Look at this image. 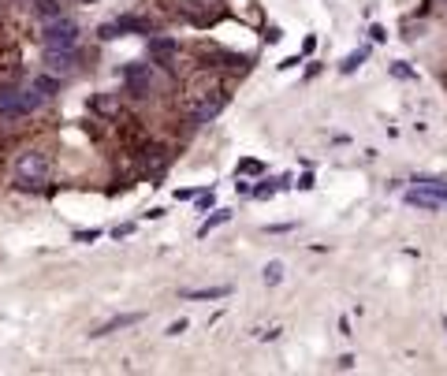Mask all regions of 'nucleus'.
I'll return each instance as SVG.
<instances>
[{
	"label": "nucleus",
	"mask_w": 447,
	"mask_h": 376,
	"mask_svg": "<svg viewBox=\"0 0 447 376\" xmlns=\"http://www.w3.org/2000/svg\"><path fill=\"white\" fill-rule=\"evenodd\" d=\"M232 295V287L220 283V287H198V291H183V298H190V302H213V298H227Z\"/></svg>",
	"instance_id": "nucleus-11"
},
{
	"label": "nucleus",
	"mask_w": 447,
	"mask_h": 376,
	"mask_svg": "<svg viewBox=\"0 0 447 376\" xmlns=\"http://www.w3.org/2000/svg\"><path fill=\"white\" fill-rule=\"evenodd\" d=\"M49 171H52L49 157H45V153H38V149H26V153L15 160V182H19L23 190L41 187V182L49 179Z\"/></svg>",
	"instance_id": "nucleus-1"
},
{
	"label": "nucleus",
	"mask_w": 447,
	"mask_h": 376,
	"mask_svg": "<svg viewBox=\"0 0 447 376\" xmlns=\"http://www.w3.org/2000/svg\"><path fill=\"white\" fill-rule=\"evenodd\" d=\"M291 228H294V224H272L268 231H272V235H283V231H291Z\"/></svg>",
	"instance_id": "nucleus-29"
},
{
	"label": "nucleus",
	"mask_w": 447,
	"mask_h": 376,
	"mask_svg": "<svg viewBox=\"0 0 447 376\" xmlns=\"http://www.w3.org/2000/svg\"><path fill=\"white\" fill-rule=\"evenodd\" d=\"M97 38H101V41H116L119 38V26L116 23H105L101 30H97Z\"/></svg>",
	"instance_id": "nucleus-20"
},
{
	"label": "nucleus",
	"mask_w": 447,
	"mask_h": 376,
	"mask_svg": "<svg viewBox=\"0 0 447 376\" xmlns=\"http://www.w3.org/2000/svg\"><path fill=\"white\" fill-rule=\"evenodd\" d=\"M149 56L153 60H176L179 56V45L165 34H149Z\"/></svg>",
	"instance_id": "nucleus-8"
},
{
	"label": "nucleus",
	"mask_w": 447,
	"mask_h": 376,
	"mask_svg": "<svg viewBox=\"0 0 447 376\" xmlns=\"http://www.w3.org/2000/svg\"><path fill=\"white\" fill-rule=\"evenodd\" d=\"M119 79H123V86H127L130 93L146 97L149 86H153V68H149V63H127V68L119 71Z\"/></svg>",
	"instance_id": "nucleus-3"
},
{
	"label": "nucleus",
	"mask_w": 447,
	"mask_h": 376,
	"mask_svg": "<svg viewBox=\"0 0 447 376\" xmlns=\"http://www.w3.org/2000/svg\"><path fill=\"white\" fill-rule=\"evenodd\" d=\"M227 220H232V212H227V209H216L213 217H209V220H205L202 228H198V239H205V235H209V231H216V228H220V224H227Z\"/></svg>",
	"instance_id": "nucleus-14"
},
{
	"label": "nucleus",
	"mask_w": 447,
	"mask_h": 376,
	"mask_svg": "<svg viewBox=\"0 0 447 376\" xmlns=\"http://www.w3.org/2000/svg\"><path fill=\"white\" fill-rule=\"evenodd\" d=\"M369 34H373V41H377V45H380V41H388V34H384V26H373V30H369Z\"/></svg>",
	"instance_id": "nucleus-27"
},
{
	"label": "nucleus",
	"mask_w": 447,
	"mask_h": 376,
	"mask_svg": "<svg viewBox=\"0 0 447 376\" xmlns=\"http://www.w3.org/2000/svg\"><path fill=\"white\" fill-rule=\"evenodd\" d=\"M402 201L414 209H425V212H440L447 205V198L444 194H436V190H425V187H410L407 194H402Z\"/></svg>",
	"instance_id": "nucleus-6"
},
{
	"label": "nucleus",
	"mask_w": 447,
	"mask_h": 376,
	"mask_svg": "<svg viewBox=\"0 0 447 376\" xmlns=\"http://www.w3.org/2000/svg\"><path fill=\"white\" fill-rule=\"evenodd\" d=\"M340 369H354V354H343V358H340Z\"/></svg>",
	"instance_id": "nucleus-30"
},
{
	"label": "nucleus",
	"mask_w": 447,
	"mask_h": 376,
	"mask_svg": "<svg viewBox=\"0 0 447 376\" xmlns=\"http://www.w3.org/2000/svg\"><path fill=\"white\" fill-rule=\"evenodd\" d=\"M75 239H79V242H97V239H101V231H97V228H90V231H75Z\"/></svg>",
	"instance_id": "nucleus-21"
},
{
	"label": "nucleus",
	"mask_w": 447,
	"mask_h": 376,
	"mask_svg": "<svg viewBox=\"0 0 447 376\" xmlns=\"http://www.w3.org/2000/svg\"><path fill=\"white\" fill-rule=\"evenodd\" d=\"M298 63H302V56H287V60L280 63V71H287V68H298Z\"/></svg>",
	"instance_id": "nucleus-26"
},
{
	"label": "nucleus",
	"mask_w": 447,
	"mask_h": 376,
	"mask_svg": "<svg viewBox=\"0 0 447 376\" xmlns=\"http://www.w3.org/2000/svg\"><path fill=\"white\" fill-rule=\"evenodd\" d=\"M30 86H34L38 93H45V97L60 93V79H56V75H34V79H30Z\"/></svg>",
	"instance_id": "nucleus-13"
},
{
	"label": "nucleus",
	"mask_w": 447,
	"mask_h": 376,
	"mask_svg": "<svg viewBox=\"0 0 447 376\" xmlns=\"http://www.w3.org/2000/svg\"><path fill=\"white\" fill-rule=\"evenodd\" d=\"M165 146H146V164L149 168H165Z\"/></svg>",
	"instance_id": "nucleus-18"
},
{
	"label": "nucleus",
	"mask_w": 447,
	"mask_h": 376,
	"mask_svg": "<svg viewBox=\"0 0 447 376\" xmlns=\"http://www.w3.org/2000/svg\"><path fill=\"white\" fill-rule=\"evenodd\" d=\"M365 60H369V49H358V52H351V56H347V60L340 63V71H343V75H354Z\"/></svg>",
	"instance_id": "nucleus-16"
},
{
	"label": "nucleus",
	"mask_w": 447,
	"mask_h": 376,
	"mask_svg": "<svg viewBox=\"0 0 447 376\" xmlns=\"http://www.w3.org/2000/svg\"><path fill=\"white\" fill-rule=\"evenodd\" d=\"M75 63H79V52H75V45H49L45 49V68L52 75H71Z\"/></svg>",
	"instance_id": "nucleus-4"
},
{
	"label": "nucleus",
	"mask_w": 447,
	"mask_h": 376,
	"mask_svg": "<svg viewBox=\"0 0 447 376\" xmlns=\"http://www.w3.org/2000/svg\"><path fill=\"white\" fill-rule=\"evenodd\" d=\"M187 324H190V320H172V324H168V336H183V331H187Z\"/></svg>",
	"instance_id": "nucleus-23"
},
{
	"label": "nucleus",
	"mask_w": 447,
	"mask_h": 376,
	"mask_svg": "<svg viewBox=\"0 0 447 376\" xmlns=\"http://www.w3.org/2000/svg\"><path fill=\"white\" fill-rule=\"evenodd\" d=\"M116 26H119V34H157V26L149 23V19H142V15H119L116 19Z\"/></svg>",
	"instance_id": "nucleus-9"
},
{
	"label": "nucleus",
	"mask_w": 447,
	"mask_h": 376,
	"mask_svg": "<svg viewBox=\"0 0 447 376\" xmlns=\"http://www.w3.org/2000/svg\"><path fill=\"white\" fill-rule=\"evenodd\" d=\"M261 171H265V164H261V160H238L235 175H261Z\"/></svg>",
	"instance_id": "nucleus-19"
},
{
	"label": "nucleus",
	"mask_w": 447,
	"mask_h": 376,
	"mask_svg": "<svg viewBox=\"0 0 447 376\" xmlns=\"http://www.w3.org/2000/svg\"><path fill=\"white\" fill-rule=\"evenodd\" d=\"M444 328H447V320H444Z\"/></svg>",
	"instance_id": "nucleus-32"
},
{
	"label": "nucleus",
	"mask_w": 447,
	"mask_h": 376,
	"mask_svg": "<svg viewBox=\"0 0 447 376\" xmlns=\"http://www.w3.org/2000/svg\"><path fill=\"white\" fill-rule=\"evenodd\" d=\"M224 104H227V97L220 90H213V97H209V93H202V101L190 109V120L194 123H209V120H216V116L224 112Z\"/></svg>",
	"instance_id": "nucleus-5"
},
{
	"label": "nucleus",
	"mask_w": 447,
	"mask_h": 376,
	"mask_svg": "<svg viewBox=\"0 0 447 376\" xmlns=\"http://www.w3.org/2000/svg\"><path fill=\"white\" fill-rule=\"evenodd\" d=\"M112 235H116V239H127V235H135V224H119Z\"/></svg>",
	"instance_id": "nucleus-24"
},
{
	"label": "nucleus",
	"mask_w": 447,
	"mask_h": 376,
	"mask_svg": "<svg viewBox=\"0 0 447 376\" xmlns=\"http://www.w3.org/2000/svg\"><path fill=\"white\" fill-rule=\"evenodd\" d=\"M313 49H317V38H313V34H310L306 41H302V52H313Z\"/></svg>",
	"instance_id": "nucleus-31"
},
{
	"label": "nucleus",
	"mask_w": 447,
	"mask_h": 376,
	"mask_svg": "<svg viewBox=\"0 0 447 376\" xmlns=\"http://www.w3.org/2000/svg\"><path fill=\"white\" fill-rule=\"evenodd\" d=\"M146 320V313H123V317H112V320H105L97 331H90L93 339H101V336H112V331H119V328H130V324H142Z\"/></svg>",
	"instance_id": "nucleus-10"
},
{
	"label": "nucleus",
	"mask_w": 447,
	"mask_h": 376,
	"mask_svg": "<svg viewBox=\"0 0 447 376\" xmlns=\"http://www.w3.org/2000/svg\"><path fill=\"white\" fill-rule=\"evenodd\" d=\"M283 272H287V265H283V261H268V265H265V272H261V279H265L268 287H276L280 279H283Z\"/></svg>",
	"instance_id": "nucleus-17"
},
{
	"label": "nucleus",
	"mask_w": 447,
	"mask_h": 376,
	"mask_svg": "<svg viewBox=\"0 0 447 376\" xmlns=\"http://www.w3.org/2000/svg\"><path fill=\"white\" fill-rule=\"evenodd\" d=\"M23 101H19V90L12 86H0V123H12V120H23Z\"/></svg>",
	"instance_id": "nucleus-7"
},
{
	"label": "nucleus",
	"mask_w": 447,
	"mask_h": 376,
	"mask_svg": "<svg viewBox=\"0 0 447 376\" xmlns=\"http://www.w3.org/2000/svg\"><path fill=\"white\" fill-rule=\"evenodd\" d=\"M19 101H23V112L30 116V112H38L41 104H45V93H38L34 86H26V90H19Z\"/></svg>",
	"instance_id": "nucleus-12"
},
{
	"label": "nucleus",
	"mask_w": 447,
	"mask_h": 376,
	"mask_svg": "<svg viewBox=\"0 0 447 376\" xmlns=\"http://www.w3.org/2000/svg\"><path fill=\"white\" fill-rule=\"evenodd\" d=\"M391 75H395V79H414V71L407 63H391Z\"/></svg>",
	"instance_id": "nucleus-22"
},
{
	"label": "nucleus",
	"mask_w": 447,
	"mask_h": 376,
	"mask_svg": "<svg viewBox=\"0 0 447 376\" xmlns=\"http://www.w3.org/2000/svg\"><path fill=\"white\" fill-rule=\"evenodd\" d=\"M30 4H34V12H38L41 19H56V15H63L60 0H30Z\"/></svg>",
	"instance_id": "nucleus-15"
},
{
	"label": "nucleus",
	"mask_w": 447,
	"mask_h": 376,
	"mask_svg": "<svg viewBox=\"0 0 447 376\" xmlns=\"http://www.w3.org/2000/svg\"><path fill=\"white\" fill-rule=\"evenodd\" d=\"M298 190H313V175H310V171H306V175L298 179Z\"/></svg>",
	"instance_id": "nucleus-28"
},
{
	"label": "nucleus",
	"mask_w": 447,
	"mask_h": 376,
	"mask_svg": "<svg viewBox=\"0 0 447 376\" xmlns=\"http://www.w3.org/2000/svg\"><path fill=\"white\" fill-rule=\"evenodd\" d=\"M213 201H216V194L209 190V194H202V198H198V209H213Z\"/></svg>",
	"instance_id": "nucleus-25"
},
{
	"label": "nucleus",
	"mask_w": 447,
	"mask_h": 376,
	"mask_svg": "<svg viewBox=\"0 0 447 376\" xmlns=\"http://www.w3.org/2000/svg\"><path fill=\"white\" fill-rule=\"evenodd\" d=\"M79 41V23H71L68 15L45 19V30H41V45H75Z\"/></svg>",
	"instance_id": "nucleus-2"
}]
</instances>
